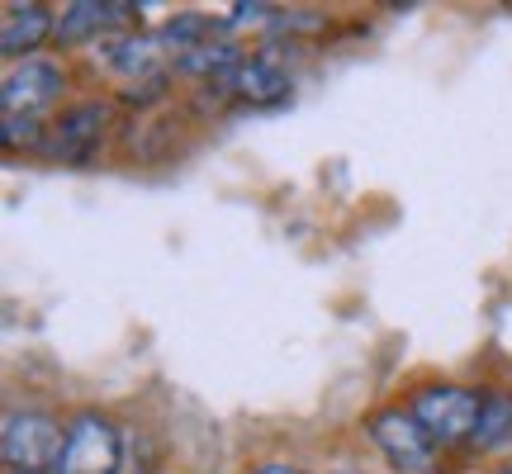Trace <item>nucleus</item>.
<instances>
[{
  "label": "nucleus",
  "mask_w": 512,
  "mask_h": 474,
  "mask_svg": "<svg viewBox=\"0 0 512 474\" xmlns=\"http://www.w3.org/2000/svg\"><path fill=\"white\" fill-rule=\"evenodd\" d=\"M100 133H105V105H81V110H72L67 119H62L57 143L48 147V152H53V157H72V162H81V157L100 143Z\"/></svg>",
  "instance_id": "obj_9"
},
{
  "label": "nucleus",
  "mask_w": 512,
  "mask_h": 474,
  "mask_svg": "<svg viewBox=\"0 0 512 474\" xmlns=\"http://www.w3.org/2000/svg\"><path fill=\"white\" fill-rule=\"evenodd\" d=\"M223 86L238 95L242 105H280L290 95V76L280 72L271 57H242V67Z\"/></svg>",
  "instance_id": "obj_7"
},
{
  "label": "nucleus",
  "mask_w": 512,
  "mask_h": 474,
  "mask_svg": "<svg viewBox=\"0 0 512 474\" xmlns=\"http://www.w3.org/2000/svg\"><path fill=\"white\" fill-rule=\"evenodd\" d=\"M57 95H62V67L48 62V57H24L19 67L5 72L0 105H5V119H34L43 105H53Z\"/></svg>",
  "instance_id": "obj_5"
},
{
  "label": "nucleus",
  "mask_w": 512,
  "mask_h": 474,
  "mask_svg": "<svg viewBox=\"0 0 512 474\" xmlns=\"http://www.w3.org/2000/svg\"><path fill=\"white\" fill-rule=\"evenodd\" d=\"M119 470V432L100 413H86L67 427V451L57 474H114Z\"/></svg>",
  "instance_id": "obj_4"
},
{
  "label": "nucleus",
  "mask_w": 512,
  "mask_h": 474,
  "mask_svg": "<svg viewBox=\"0 0 512 474\" xmlns=\"http://www.w3.org/2000/svg\"><path fill=\"white\" fill-rule=\"evenodd\" d=\"M256 474H304V470H290V465H266V470H256Z\"/></svg>",
  "instance_id": "obj_12"
},
{
  "label": "nucleus",
  "mask_w": 512,
  "mask_h": 474,
  "mask_svg": "<svg viewBox=\"0 0 512 474\" xmlns=\"http://www.w3.org/2000/svg\"><path fill=\"white\" fill-rule=\"evenodd\" d=\"M5 474H10V470H5Z\"/></svg>",
  "instance_id": "obj_13"
},
{
  "label": "nucleus",
  "mask_w": 512,
  "mask_h": 474,
  "mask_svg": "<svg viewBox=\"0 0 512 474\" xmlns=\"http://www.w3.org/2000/svg\"><path fill=\"white\" fill-rule=\"evenodd\" d=\"M67 437L48 413H15L5 422V470L10 474H57Z\"/></svg>",
  "instance_id": "obj_1"
},
{
  "label": "nucleus",
  "mask_w": 512,
  "mask_h": 474,
  "mask_svg": "<svg viewBox=\"0 0 512 474\" xmlns=\"http://www.w3.org/2000/svg\"><path fill=\"white\" fill-rule=\"evenodd\" d=\"M138 19V10L128 5V0H76L67 15L57 19V34L62 38H100V34H119V29H128Z\"/></svg>",
  "instance_id": "obj_6"
},
{
  "label": "nucleus",
  "mask_w": 512,
  "mask_h": 474,
  "mask_svg": "<svg viewBox=\"0 0 512 474\" xmlns=\"http://www.w3.org/2000/svg\"><path fill=\"white\" fill-rule=\"evenodd\" d=\"M370 437L389 456V465L403 474H432V465H437V441L427 437V427L413 413H375Z\"/></svg>",
  "instance_id": "obj_3"
},
{
  "label": "nucleus",
  "mask_w": 512,
  "mask_h": 474,
  "mask_svg": "<svg viewBox=\"0 0 512 474\" xmlns=\"http://www.w3.org/2000/svg\"><path fill=\"white\" fill-rule=\"evenodd\" d=\"M512 432V399H484V413H479L475 441L479 446H494Z\"/></svg>",
  "instance_id": "obj_11"
},
{
  "label": "nucleus",
  "mask_w": 512,
  "mask_h": 474,
  "mask_svg": "<svg viewBox=\"0 0 512 474\" xmlns=\"http://www.w3.org/2000/svg\"><path fill=\"white\" fill-rule=\"evenodd\" d=\"M479 413H484V399L470 394V389H456V384H437V389H422L413 399V418L427 427L432 441H460L475 437Z\"/></svg>",
  "instance_id": "obj_2"
},
{
  "label": "nucleus",
  "mask_w": 512,
  "mask_h": 474,
  "mask_svg": "<svg viewBox=\"0 0 512 474\" xmlns=\"http://www.w3.org/2000/svg\"><path fill=\"white\" fill-rule=\"evenodd\" d=\"M53 29L57 24L48 10H38V5H10V10H5V24H0V48L10 57L29 53V48H38Z\"/></svg>",
  "instance_id": "obj_10"
},
{
  "label": "nucleus",
  "mask_w": 512,
  "mask_h": 474,
  "mask_svg": "<svg viewBox=\"0 0 512 474\" xmlns=\"http://www.w3.org/2000/svg\"><path fill=\"white\" fill-rule=\"evenodd\" d=\"M508 474H512V470H508Z\"/></svg>",
  "instance_id": "obj_14"
},
{
  "label": "nucleus",
  "mask_w": 512,
  "mask_h": 474,
  "mask_svg": "<svg viewBox=\"0 0 512 474\" xmlns=\"http://www.w3.org/2000/svg\"><path fill=\"white\" fill-rule=\"evenodd\" d=\"M110 67L128 81H157L162 76V62H166V43L162 38H147V34H133V38H119L110 43Z\"/></svg>",
  "instance_id": "obj_8"
}]
</instances>
